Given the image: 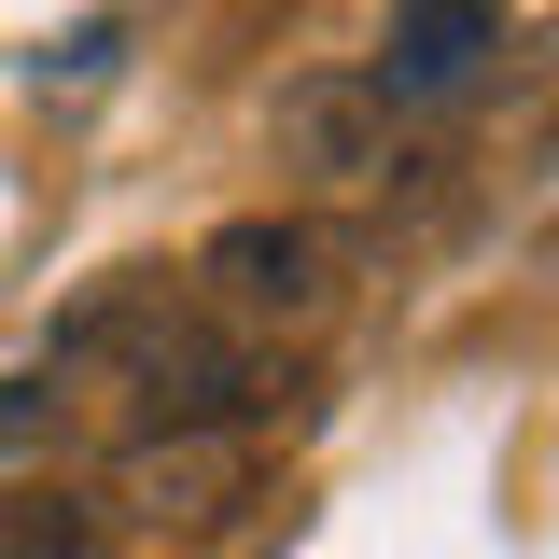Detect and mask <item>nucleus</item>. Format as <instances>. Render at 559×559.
Returning <instances> with one entry per match:
<instances>
[{"label": "nucleus", "mask_w": 559, "mask_h": 559, "mask_svg": "<svg viewBox=\"0 0 559 559\" xmlns=\"http://www.w3.org/2000/svg\"><path fill=\"white\" fill-rule=\"evenodd\" d=\"M252 489H266V433H238V419H168L112 448V503L140 532H224Z\"/></svg>", "instance_id": "2"}, {"label": "nucleus", "mask_w": 559, "mask_h": 559, "mask_svg": "<svg viewBox=\"0 0 559 559\" xmlns=\"http://www.w3.org/2000/svg\"><path fill=\"white\" fill-rule=\"evenodd\" d=\"M197 294H210V322H322L349 294V238L322 210H238V224H210Z\"/></svg>", "instance_id": "1"}, {"label": "nucleus", "mask_w": 559, "mask_h": 559, "mask_svg": "<svg viewBox=\"0 0 559 559\" xmlns=\"http://www.w3.org/2000/svg\"><path fill=\"white\" fill-rule=\"evenodd\" d=\"M489 57H503V14L489 0H419V14L378 28V70L364 84H378V112H419V98H462Z\"/></svg>", "instance_id": "3"}, {"label": "nucleus", "mask_w": 559, "mask_h": 559, "mask_svg": "<svg viewBox=\"0 0 559 559\" xmlns=\"http://www.w3.org/2000/svg\"><path fill=\"white\" fill-rule=\"evenodd\" d=\"M280 168H308V182H378V168H392V112H378V84H364V70H308V84H280Z\"/></svg>", "instance_id": "4"}, {"label": "nucleus", "mask_w": 559, "mask_h": 559, "mask_svg": "<svg viewBox=\"0 0 559 559\" xmlns=\"http://www.w3.org/2000/svg\"><path fill=\"white\" fill-rule=\"evenodd\" d=\"M0 559H98V503H84V489L14 503V518H0Z\"/></svg>", "instance_id": "5"}, {"label": "nucleus", "mask_w": 559, "mask_h": 559, "mask_svg": "<svg viewBox=\"0 0 559 559\" xmlns=\"http://www.w3.org/2000/svg\"><path fill=\"white\" fill-rule=\"evenodd\" d=\"M57 433V378H0V462H28Z\"/></svg>", "instance_id": "6"}]
</instances>
